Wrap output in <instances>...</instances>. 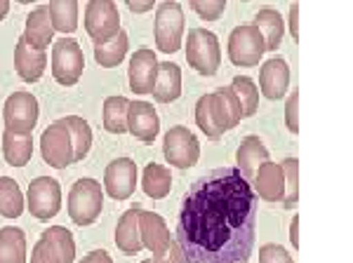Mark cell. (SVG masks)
Listing matches in <instances>:
<instances>
[{
	"mask_svg": "<svg viewBox=\"0 0 353 263\" xmlns=\"http://www.w3.org/2000/svg\"><path fill=\"white\" fill-rule=\"evenodd\" d=\"M269 160H271V153H269V148L261 144L259 136H245L241 141V146H238V153H236L238 171H241L248 181H252L257 169L264 162H269Z\"/></svg>",
	"mask_w": 353,
	"mask_h": 263,
	"instance_id": "20",
	"label": "cell"
},
{
	"mask_svg": "<svg viewBox=\"0 0 353 263\" xmlns=\"http://www.w3.org/2000/svg\"><path fill=\"white\" fill-rule=\"evenodd\" d=\"M73 259H76V240L68 228L61 226L45 228L31 254V263H73Z\"/></svg>",
	"mask_w": 353,
	"mask_h": 263,
	"instance_id": "4",
	"label": "cell"
},
{
	"mask_svg": "<svg viewBox=\"0 0 353 263\" xmlns=\"http://www.w3.org/2000/svg\"><path fill=\"white\" fill-rule=\"evenodd\" d=\"M250 186H252L254 196L266 200V202H281L285 198V176H283L281 165L271 162V160L257 169Z\"/></svg>",
	"mask_w": 353,
	"mask_h": 263,
	"instance_id": "18",
	"label": "cell"
},
{
	"mask_svg": "<svg viewBox=\"0 0 353 263\" xmlns=\"http://www.w3.org/2000/svg\"><path fill=\"white\" fill-rule=\"evenodd\" d=\"M254 28L259 31L261 40H264V48L266 50H278L281 45L283 36H285V21H283V14L273 8H264L259 10L257 17H254Z\"/></svg>",
	"mask_w": 353,
	"mask_h": 263,
	"instance_id": "24",
	"label": "cell"
},
{
	"mask_svg": "<svg viewBox=\"0 0 353 263\" xmlns=\"http://www.w3.org/2000/svg\"><path fill=\"white\" fill-rule=\"evenodd\" d=\"M153 263H186L184 259V251H181L179 242L170 238L168 242L161 244L156 251H153Z\"/></svg>",
	"mask_w": 353,
	"mask_h": 263,
	"instance_id": "36",
	"label": "cell"
},
{
	"mask_svg": "<svg viewBox=\"0 0 353 263\" xmlns=\"http://www.w3.org/2000/svg\"><path fill=\"white\" fill-rule=\"evenodd\" d=\"M283 176H285V198H283V207L294 209L299 200V162L297 158H288L281 162Z\"/></svg>",
	"mask_w": 353,
	"mask_h": 263,
	"instance_id": "35",
	"label": "cell"
},
{
	"mask_svg": "<svg viewBox=\"0 0 353 263\" xmlns=\"http://www.w3.org/2000/svg\"><path fill=\"white\" fill-rule=\"evenodd\" d=\"M52 28L59 33H73L78 26V3L73 0H54L48 5Z\"/></svg>",
	"mask_w": 353,
	"mask_h": 263,
	"instance_id": "33",
	"label": "cell"
},
{
	"mask_svg": "<svg viewBox=\"0 0 353 263\" xmlns=\"http://www.w3.org/2000/svg\"><path fill=\"white\" fill-rule=\"evenodd\" d=\"M28 209L38 221L52 219L61 209V186L52 176H38L28 186Z\"/></svg>",
	"mask_w": 353,
	"mask_h": 263,
	"instance_id": "12",
	"label": "cell"
},
{
	"mask_svg": "<svg viewBox=\"0 0 353 263\" xmlns=\"http://www.w3.org/2000/svg\"><path fill=\"white\" fill-rule=\"evenodd\" d=\"M45 64H48V54L43 50H36L26 43L24 36L17 40L14 48V68L24 83H38L45 73Z\"/></svg>",
	"mask_w": 353,
	"mask_h": 263,
	"instance_id": "19",
	"label": "cell"
},
{
	"mask_svg": "<svg viewBox=\"0 0 353 263\" xmlns=\"http://www.w3.org/2000/svg\"><path fill=\"white\" fill-rule=\"evenodd\" d=\"M128 108L130 101L125 96H109L104 101V127L111 134H125L128 132Z\"/></svg>",
	"mask_w": 353,
	"mask_h": 263,
	"instance_id": "32",
	"label": "cell"
},
{
	"mask_svg": "<svg viewBox=\"0 0 353 263\" xmlns=\"http://www.w3.org/2000/svg\"><path fill=\"white\" fill-rule=\"evenodd\" d=\"M141 263H153V261H151V259H146V261H141Z\"/></svg>",
	"mask_w": 353,
	"mask_h": 263,
	"instance_id": "45",
	"label": "cell"
},
{
	"mask_svg": "<svg viewBox=\"0 0 353 263\" xmlns=\"http://www.w3.org/2000/svg\"><path fill=\"white\" fill-rule=\"evenodd\" d=\"M259 263H294L292 256L281 244H264L259 249Z\"/></svg>",
	"mask_w": 353,
	"mask_h": 263,
	"instance_id": "38",
	"label": "cell"
},
{
	"mask_svg": "<svg viewBox=\"0 0 353 263\" xmlns=\"http://www.w3.org/2000/svg\"><path fill=\"white\" fill-rule=\"evenodd\" d=\"M266 48L261 40L259 31L252 24L250 26H236L231 31L229 38V59L236 66L252 68L259 64V59L264 56Z\"/></svg>",
	"mask_w": 353,
	"mask_h": 263,
	"instance_id": "11",
	"label": "cell"
},
{
	"mask_svg": "<svg viewBox=\"0 0 353 263\" xmlns=\"http://www.w3.org/2000/svg\"><path fill=\"white\" fill-rule=\"evenodd\" d=\"M297 106H299V92H292L288 99V106H285V123H288V129L292 134L299 132V116H297Z\"/></svg>",
	"mask_w": 353,
	"mask_h": 263,
	"instance_id": "39",
	"label": "cell"
},
{
	"mask_svg": "<svg viewBox=\"0 0 353 263\" xmlns=\"http://www.w3.org/2000/svg\"><path fill=\"white\" fill-rule=\"evenodd\" d=\"M128 8L132 10V12H146V10L153 8V3H149V0H130Z\"/></svg>",
	"mask_w": 353,
	"mask_h": 263,
	"instance_id": "42",
	"label": "cell"
},
{
	"mask_svg": "<svg viewBox=\"0 0 353 263\" xmlns=\"http://www.w3.org/2000/svg\"><path fill=\"white\" fill-rule=\"evenodd\" d=\"M163 153L172 167L189 169L201 158V144H198L196 134L189 127L174 125V127L168 129V134L163 139Z\"/></svg>",
	"mask_w": 353,
	"mask_h": 263,
	"instance_id": "8",
	"label": "cell"
},
{
	"mask_svg": "<svg viewBox=\"0 0 353 263\" xmlns=\"http://www.w3.org/2000/svg\"><path fill=\"white\" fill-rule=\"evenodd\" d=\"M24 211V196L19 184L10 176H0V214L5 219H17Z\"/></svg>",
	"mask_w": 353,
	"mask_h": 263,
	"instance_id": "31",
	"label": "cell"
},
{
	"mask_svg": "<svg viewBox=\"0 0 353 263\" xmlns=\"http://www.w3.org/2000/svg\"><path fill=\"white\" fill-rule=\"evenodd\" d=\"M158 64H161L158 56L146 48L137 50L132 54L130 68H128V78H130L128 83L134 94L144 96L153 92V85H156V78H158Z\"/></svg>",
	"mask_w": 353,
	"mask_h": 263,
	"instance_id": "14",
	"label": "cell"
},
{
	"mask_svg": "<svg viewBox=\"0 0 353 263\" xmlns=\"http://www.w3.org/2000/svg\"><path fill=\"white\" fill-rule=\"evenodd\" d=\"M61 125L68 132V139H71L73 148V162H81L88 158L90 148H92V129H90L88 120H83L81 116H66L61 118Z\"/></svg>",
	"mask_w": 353,
	"mask_h": 263,
	"instance_id": "26",
	"label": "cell"
},
{
	"mask_svg": "<svg viewBox=\"0 0 353 263\" xmlns=\"http://www.w3.org/2000/svg\"><path fill=\"white\" fill-rule=\"evenodd\" d=\"M297 14H299V5H292L290 8V31H292V38H299V28H297Z\"/></svg>",
	"mask_w": 353,
	"mask_h": 263,
	"instance_id": "41",
	"label": "cell"
},
{
	"mask_svg": "<svg viewBox=\"0 0 353 263\" xmlns=\"http://www.w3.org/2000/svg\"><path fill=\"white\" fill-rule=\"evenodd\" d=\"M104 188L113 200H128L137 188V165L130 158H116L104 171Z\"/></svg>",
	"mask_w": 353,
	"mask_h": 263,
	"instance_id": "15",
	"label": "cell"
},
{
	"mask_svg": "<svg viewBox=\"0 0 353 263\" xmlns=\"http://www.w3.org/2000/svg\"><path fill=\"white\" fill-rule=\"evenodd\" d=\"M158 129H161V120H158V113L149 101H130L128 108V132L132 136L141 141V144H153L158 136Z\"/></svg>",
	"mask_w": 353,
	"mask_h": 263,
	"instance_id": "16",
	"label": "cell"
},
{
	"mask_svg": "<svg viewBox=\"0 0 353 263\" xmlns=\"http://www.w3.org/2000/svg\"><path fill=\"white\" fill-rule=\"evenodd\" d=\"M38 116H41V106H38V99L31 92H14L5 101L3 120L8 132L31 134L38 123Z\"/></svg>",
	"mask_w": 353,
	"mask_h": 263,
	"instance_id": "9",
	"label": "cell"
},
{
	"mask_svg": "<svg viewBox=\"0 0 353 263\" xmlns=\"http://www.w3.org/2000/svg\"><path fill=\"white\" fill-rule=\"evenodd\" d=\"M26 261V233L17 226L0 228V263Z\"/></svg>",
	"mask_w": 353,
	"mask_h": 263,
	"instance_id": "27",
	"label": "cell"
},
{
	"mask_svg": "<svg viewBox=\"0 0 353 263\" xmlns=\"http://www.w3.org/2000/svg\"><path fill=\"white\" fill-rule=\"evenodd\" d=\"M41 156L50 167L54 169H66L68 165H73V148L68 132L61 125V120L50 125L41 136Z\"/></svg>",
	"mask_w": 353,
	"mask_h": 263,
	"instance_id": "13",
	"label": "cell"
},
{
	"mask_svg": "<svg viewBox=\"0 0 353 263\" xmlns=\"http://www.w3.org/2000/svg\"><path fill=\"white\" fill-rule=\"evenodd\" d=\"M54 28H52V19H50V8L48 5H38L36 10H31V14L26 17V31H24V40L31 48L43 50L52 43Z\"/></svg>",
	"mask_w": 353,
	"mask_h": 263,
	"instance_id": "21",
	"label": "cell"
},
{
	"mask_svg": "<svg viewBox=\"0 0 353 263\" xmlns=\"http://www.w3.org/2000/svg\"><path fill=\"white\" fill-rule=\"evenodd\" d=\"M104 193L94 179H78L68 193V216L76 226H90L99 219Z\"/></svg>",
	"mask_w": 353,
	"mask_h": 263,
	"instance_id": "2",
	"label": "cell"
},
{
	"mask_svg": "<svg viewBox=\"0 0 353 263\" xmlns=\"http://www.w3.org/2000/svg\"><path fill=\"white\" fill-rule=\"evenodd\" d=\"M241 263H250V261H241Z\"/></svg>",
	"mask_w": 353,
	"mask_h": 263,
	"instance_id": "46",
	"label": "cell"
},
{
	"mask_svg": "<svg viewBox=\"0 0 353 263\" xmlns=\"http://www.w3.org/2000/svg\"><path fill=\"white\" fill-rule=\"evenodd\" d=\"M81 263H113V259L109 256V251L94 249V251H90V254L85 256V259H83Z\"/></svg>",
	"mask_w": 353,
	"mask_h": 263,
	"instance_id": "40",
	"label": "cell"
},
{
	"mask_svg": "<svg viewBox=\"0 0 353 263\" xmlns=\"http://www.w3.org/2000/svg\"><path fill=\"white\" fill-rule=\"evenodd\" d=\"M229 87L233 90V94H236L238 104H241L243 118L254 116V113H257V108H259V92H257V87H254L252 80L245 78V76H236Z\"/></svg>",
	"mask_w": 353,
	"mask_h": 263,
	"instance_id": "34",
	"label": "cell"
},
{
	"mask_svg": "<svg viewBox=\"0 0 353 263\" xmlns=\"http://www.w3.org/2000/svg\"><path fill=\"white\" fill-rule=\"evenodd\" d=\"M191 10L196 12L201 19L205 21H214L219 19L221 12L226 10V3H221V0H212V3H205V0H193L191 3Z\"/></svg>",
	"mask_w": 353,
	"mask_h": 263,
	"instance_id": "37",
	"label": "cell"
},
{
	"mask_svg": "<svg viewBox=\"0 0 353 263\" xmlns=\"http://www.w3.org/2000/svg\"><path fill=\"white\" fill-rule=\"evenodd\" d=\"M128 33L121 28V33H118L116 38H111L109 43H101V45H94V59L99 66L104 68H113L118 66L121 61L125 59V54H128Z\"/></svg>",
	"mask_w": 353,
	"mask_h": 263,
	"instance_id": "30",
	"label": "cell"
},
{
	"mask_svg": "<svg viewBox=\"0 0 353 263\" xmlns=\"http://www.w3.org/2000/svg\"><path fill=\"white\" fill-rule=\"evenodd\" d=\"M85 28H88V36L92 38L94 45L109 43L111 38H116L121 33V12H118L116 3H109V0L88 3Z\"/></svg>",
	"mask_w": 353,
	"mask_h": 263,
	"instance_id": "7",
	"label": "cell"
},
{
	"mask_svg": "<svg viewBox=\"0 0 353 263\" xmlns=\"http://www.w3.org/2000/svg\"><path fill=\"white\" fill-rule=\"evenodd\" d=\"M8 12H10V3H5V0H0V21L8 17Z\"/></svg>",
	"mask_w": 353,
	"mask_h": 263,
	"instance_id": "44",
	"label": "cell"
},
{
	"mask_svg": "<svg viewBox=\"0 0 353 263\" xmlns=\"http://www.w3.org/2000/svg\"><path fill=\"white\" fill-rule=\"evenodd\" d=\"M186 61L201 76H214L221 61L219 38L208 28H191L186 38Z\"/></svg>",
	"mask_w": 353,
	"mask_h": 263,
	"instance_id": "3",
	"label": "cell"
},
{
	"mask_svg": "<svg viewBox=\"0 0 353 263\" xmlns=\"http://www.w3.org/2000/svg\"><path fill=\"white\" fill-rule=\"evenodd\" d=\"M139 238H141V247L151 249V254L156 251L161 244H165L170 240V231L165 226V219L156 211H139Z\"/></svg>",
	"mask_w": 353,
	"mask_h": 263,
	"instance_id": "25",
	"label": "cell"
},
{
	"mask_svg": "<svg viewBox=\"0 0 353 263\" xmlns=\"http://www.w3.org/2000/svg\"><path fill=\"white\" fill-rule=\"evenodd\" d=\"M144 209L141 204H132L130 209H125V214L118 221L116 228V244L121 247L123 254H137L141 251V238H139V211Z\"/></svg>",
	"mask_w": 353,
	"mask_h": 263,
	"instance_id": "22",
	"label": "cell"
},
{
	"mask_svg": "<svg viewBox=\"0 0 353 263\" xmlns=\"http://www.w3.org/2000/svg\"><path fill=\"white\" fill-rule=\"evenodd\" d=\"M198 101H201L203 108L208 111V116L219 134H224L226 129H233L243 120L241 104H238L231 87H219L214 94H205Z\"/></svg>",
	"mask_w": 353,
	"mask_h": 263,
	"instance_id": "10",
	"label": "cell"
},
{
	"mask_svg": "<svg viewBox=\"0 0 353 263\" xmlns=\"http://www.w3.org/2000/svg\"><path fill=\"white\" fill-rule=\"evenodd\" d=\"M259 87L266 99H283L290 87V66L283 56H271L259 68Z\"/></svg>",
	"mask_w": 353,
	"mask_h": 263,
	"instance_id": "17",
	"label": "cell"
},
{
	"mask_svg": "<svg viewBox=\"0 0 353 263\" xmlns=\"http://www.w3.org/2000/svg\"><path fill=\"white\" fill-rule=\"evenodd\" d=\"M170 186H172V174L170 169H165L163 165L158 162H149L141 171V188L144 193L153 200H163L170 193Z\"/></svg>",
	"mask_w": 353,
	"mask_h": 263,
	"instance_id": "29",
	"label": "cell"
},
{
	"mask_svg": "<svg viewBox=\"0 0 353 263\" xmlns=\"http://www.w3.org/2000/svg\"><path fill=\"white\" fill-rule=\"evenodd\" d=\"M153 96L161 104H172L181 94V68L172 61H163L158 64V78L153 85Z\"/></svg>",
	"mask_w": 353,
	"mask_h": 263,
	"instance_id": "23",
	"label": "cell"
},
{
	"mask_svg": "<svg viewBox=\"0 0 353 263\" xmlns=\"http://www.w3.org/2000/svg\"><path fill=\"white\" fill-rule=\"evenodd\" d=\"M257 238V196L238 167H219L181 200L176 242L186 263H241Z\"/></svg>",
	"mask_w": 353,
	"mask_h": 263,
	"instance_id": "1",
	"label": "cell"
},
{
	"mask_svg": "<svg viewBox=\"0 0 353 263\" xmlns=\"http://www.w3.org/2000/svg\"><path fill=\"white\" fill-rule=\"evenodd\" d=\"M299 216L292 219V226H290V238H292V247H299Z\"/></svg>",
	"mask_w": 353,
	"mask_h": 263,
	"instance_id": "43",
	"label": "cell"
},
{
	"mask_svg": "<svg viewBox=\"0 0 353 263\" xmlns=\"http://www.w3.org/2000/svg\"><path fill=\"white\" fill-rule=\"evenodd\" d=\"M3 156L12 167H24L33 156V136L31 134H14L5 129L3 134Z\"/></svg>",
	"mask_w": 353,
	"mask_h": 263,
	"instance_id": "28",
	"label": "cell"
},
{
	"mask_svg": "<svg viewBox=\"0 0 353 263\" xmlns=\"http://www.w3.org/2000/svg\"><path fill=\"white\" fill-rule=\"evenodd\" d=\"M156 45L165 54H172L181 48V36H184V10L179 3H161L156 10Z\"/></svg>",
	"mask_w": 353,
	"mask_h": 263,
	"instance_id": "5",
	"label": "cell"
},
{
	"mask_svg": "<svg viewBox=\"0 0 353 263\" xmlns=\"http://www.w3.org/2000/svg\"><path fill=\"white\" fill-rule=\"evenodd\" d=\"M85 68V54L83 48L78 45V40L73 38H61L54 43L52 48V76L59 85L71 87L76 85L83 76Z\"/></svg>",
	"mask_w": 353,
	"mask_h": 263,
	"instance_id": "6",
	"label": "cell"
}]
</instances>
